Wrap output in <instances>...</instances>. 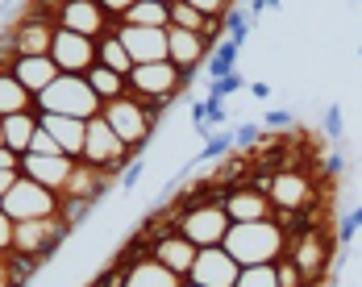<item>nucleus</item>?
Masks as SVG:
<instances>
[{
	"label": "nucleus",
	"instance_id": "45",
	"mask_svg": "<svg viewBox=\"0 0 362 287\" xmlns=\"http://www.w3.org/2000/svg\"><path fill=\"white\" fill-rule=\"evenodd\" d=\"M354 225H358V229H362V209H354Z\"/></svg>",
	"mask_w": 362,
	"mask_h": 287
},
{
	"label": "nucleus",
	"instance_id": "8",
	"mask_svg": "<svg viewBox=\"0 0 362 287\" xmlns=\"http://www.w3.org/2000/svg\"><path fill=\"white\" fill-rule=\"evenodd\" d=\"M21 175L25 180H37L50 192H67L75 175V158L71 154H21Z\"/></svg>",
	"mask_w": 362,
	"mask_h": 287
},
{
	"label": "nucleus",
	"instance_id": "40",
	"mask_svg": "<svg viewBox=\"0 0 362 287\" xmlns=\"http://www.w3.org/2000/svg\"><path fill=\"white\" fill-rule=\"evenodd\" d=\"M254 138H258V125H242V129L233 134V142H238V146H250Z\"/></svg>",
	"mask_w": 362,
	"mask_h": 287
},
{
	"label": "nucleus",
	"instance_id": "11",
	"mask_svg": "<svg viewBox=\"0 0 362 287\" xmlns=\"http://www.w3.org/2000/svg\"><path fill=\"white\" fill-rule=\"evenodd\" d=\"M129 88L138 92V96H171L175 88H180V67L167 59V63H138L134 71H129Z\"/></svg>",
	"mask_w": 362,
	"mask_h": 287
},
{
	"label": "nucleus",
	"instance_id": "16",
	"mask_svg": "<svg viewBox=\"0 0 362 287\" xmlns=\"http://www.w3.org/2000/svg\"><path fill=\"white\" fill-rule=\"evenodd\" d=\"M121 287H180V275H175L171 266H163L158 258H146V262H138V266L125 271Z\"/></svg>",
	"mask_w": 362,
	"mask_h": 287
},
{
	"label": "nucleus",
	"instance_id": "31",
	"mask_svg": "<svg viewBox=\"0 0 362 287\" xmlns=\"http://www.w3.org/2000/svg\"><path fill=\"white\" fill-rule=\"evenodd\" d=\"M25 154H63V150H59V142H54V138L42 129V121H37V134H34V142H30Z\"/></svg>",
	"mask_w": 362,
	"mask_h": 287
},
{
	"label": "nucleus",
	"instance_id": "1",
	"mask_svg": "<svg viewBox=\"0 0 362 287\" xmlns=\"http://www.w3.org/2000/svg\"><path fill=\"white\" fill-rule=\"evenodd\" d=\"M221 250H229V258H238V266H262L275 262L284 254V229L267 216V221H233Z\"/></svg>",
	"mask_w": 362,
	"mask_h": 287
},
{
	"label": "nucleus",
	"instance_id": "23",
	"mask_svg": "<svg viewBox=\"0 0 362 287\" xmlns=\"http://www.w3.org/2000/svg\"><path fill=\"white\" fill-rule=\"evenodd\" d=\"M88 83H92V92H96L100 100H117V96H125V88H129V79L109 71L105 63H96V67L88 71Z\"/></svg>",
	"mask_w": 362,
	"mask_h": 287
},
{
	"label": "nucleus",
	"instance_id": "25",
	"mask_svg": "<svg viewBox=\"0 0 362 287\" xmlns=\"http://www.w3.org/2000/svg\"><path fill=\"white\" fill-rule=\"evenodd\" d=\"M50 42H54V30H46L42 21L21 25L17 30V54H50Z\"/></svg>",
	"mask_w": 362,
	"mask_h": 287
},
{
	"label": "nucleus",
	"instance_id": "14",
	"mask_svg": "<svg viewBox=\"0 0 362 287\" xmlns=\"http://www.w3.org/2000/svg\"><path fill=\"white\" fill-rule=\"evenodd\" d=\"M42 121V129L59 142L63 154H71V158H83V138H88V121H79V117H59V112H42L37 117Z\"/></svg>",
	"mask_w": 362,
	"mask_h": 287
},
{
	"label": "nucleus",
	"instance_id": "17",
	"mask_svg": "<svg viewBox=\"0 0 362 287\" xmlns=\"http://www.w3.org/2000/svg\"><path fill=\"white\" fill-rule=\"evenodd\" d=\"M304 200H308V180H304V175H296V171L271 175V204H279V209H300Z\"/></svg>",
	"mask_w": 362,
	"mask_h": 287
},
{
	"label": "nucleus",
	"instance_id": "44",
	"mask_svg": "<svg viewBox=\"0 0 362 287\" xmlns=\"http://www.w3.org/2000/svg\"><path fill=\"white\" fill-rule=\"evenodd\" d=\"M275 4H279V0H254V8H250V13H262V8H275Z\"/></svg>",
	"mask_w": 362,
	"mask_h": 287
},
{
	"label": "nucleus",
	"instance_id": "41",
	"mask_svg": "<svg viewBox=\"0 0 362 287\" xmlns=\"http://www.w3.org/2000/svg\"><path fill=\"white\" fill-rule=\"evenodd\" d=\"M138 175H142V158H138V163H134V167L121 175V187H138Z\"/></svg>",
	"mask_w": 362,
	"mask_h": 287
},
{
	"label": "nucleus",
	"instance_id": "6",
	"mask_svg": "<svg viewBox=\"0 0 362 287\" xmlns=\"http://www.w3.org/2000/svg\"><path fill=\"white\" fill-rule=\"evenodd\" d=\"M238 275H242L238 258H229V250H221V246L196 250V262H192V271H187V279L196 287H233Z\"/></svg>",
	"mask_w": 362,
	"mask_h": 287
},
{
	"label": "nucleus",
	"instance_id": "4",
	"mask_svg": "<svg viewBox=\"0 0 362 287\" xmlns=\"http://www.w3.org/2000/svg\"><path fill=\"white\" fill-rule=\"evenodd\" d=\"M50 59L63 75H88L100 59V46H92V37L75 34V30H54V42H50Z\"/></svg>",
	"mask_w": 362,
	"mask_h": 287
},
{
	"label": "nucleus",
	"instance_id": "34",
	"mask_svg": "<svg viewBox=\"0 0 362 287\" xmlns=\"http://www.w3.org/2000/svg\"><path fill=\"white\" fill-rule=\"evenodd\" d=\"M325 129H329V138H333V142H341V105H329Z\"/></svg>",
	"mask_w": 362,
	"mask_h": 287
},
{
	"label": "nucleus",
	"instance_id": "47",
	"mask_svg": "<svg viewBox=\"0 0 362 287\" xmlns=\"http://www.w3.org/2000/svg\"><path fill=\"white\" fill-rule=\"evenodd\" d=\"M180 287H196V283H180Z\"/></svg>",
	"mask_w": 362,
	"mask_h": 287
},
{
	"label": "nucleus",
	"instance_id": "28",
	"mask_svg": "<svg viewBox=\"0 0 362 287\" xmlns=\"http://www.w3.org/2000/svg\"><path fill=\"white\" fill-rule=\"evenodd\" d=\"M171 25H175V30H196V34H200V30H209V17L196 13V8L183 4V0H171Z\"/></svg>",
	"mask_w": 362,
	"mask_h": 287
},
{
	"label": "nucleus",
	"instance_id": "43",
	"mask_svg": "<svg viewBox=\"0 0 362 287\" xmlns=\"http://www.w3.org/2000/svg\"><path fill=\"white\" fill-rule=\"evenodd\" d=\"M246 88H250V96H258V100H267V96H271V88H267V83H246Z\"/></svg>",
	"mask_w": 362,
	"mask_h": 287
},
{
	"label": "nucleus",
	"instance_id": "27",
	"mask_svg": "<svg viewBox=\"0 0 362 287\" xmlns=\"http://www.w3.org/2000/svg\"><path fill=\"white\" fill-rule=\"evenodd\" d=\"M238 50H242V37H225L217 46V54L209 59V75L213 79H225L229 71H238Z\"/></svg>",
	"mask_w": 362,
	"mask_h": 287
},
{
	"label": "nucleus",
	"instance_id": "22",
	"mask_svg": "<svg viewBox=\"0 0 362 287\" xmlns=\"http://www.w3.org/2000/svg\"><path fill=\"white\" fill-rule=\"evenodd\" d=\"M125 25H150V30H167V25H171V4H158V0H138V4L125 13Z\"/></svg>",
	"mask_w": 362,
	"mask_h": 287
},
{
	"label": "nucleus",
	"instance_id": "32",
	"mask_svg": "<svg viewBox=\"0 0 362 287\" xmlns=\"http://www.w3.org/2000/svg\"><path fill=\"white\" fill-rule=\"evenodd\" d=\"M13 238H17V221L0 209V254H13Z\"/></svg>",
	"mask_w": 362,
	"mask_h": 287
},
{
	"label": "nucleus",
	"instance_id": "13",
	"mask_svg": "<svg viewBox=\"0 0 362 287\" xmlns=\"http://www.w3.org/2000/svg\"><path fill=\"white\" fill-rule=\"evenodd\" d=\"M59 75H63V71L54 67V59H50V54H17V63H13V79H17L30 96H42Z\"/></svg>",
	"mask_w": 362,
	"mask_h": 287
},
{
	"label": "nucleus",
	"instance_id": "7",
	"mask_svg": "<svg viewBox=\"0 0 362 287\" xmlns=\"http://www.w3.org/2000/svg\"><path fill=\"white\" fill-rule=\"evenodd\" d=\"M67 233L63 216H42V221H17V238H13V254L30 258V254H50L59 246V238Z\"/></svg>",
	"mask_w": 362,
	"mask_h": 287
},
{
	"label": "nucleus",
	"instance_id": "36",
	"mask_svg": "<svg viewBox=\"0 0 362 287\" xmlns=\"http://www.w3.org/2000/svg\"><path fill=\"white\" fill-rule=\"evenodd\" d=\"M183 4H192L196 13H204V17H213V13H221V4H225V0H183Z\"/></svg>",
	"mask_w": 362,
	"mask_h": 287
},
{
	"label": "nucleus",
	"instance_id": "49",
	"mask_svg": "<svg viewBox=\"0 0 362 287\" xmlns=\"http://www.w3.org/2000/svg\"><path fill=\"white\" fill-rule=\"evenodd\" d=\"M358 54H362V46H358Z\"/></svg>",
	"mask_w": 362,
	"mask_h": 287
},
{
	"label": "nucleus",
	"instance_id": "5",
	"mask_svg": "<svg viewBox=\"0 0 362 287\" xmlns=\"http://www.w3.org/2000/svg\"><path fill=\"white\" fill-rule=\"evenodd\" d=\"M100 117H105V121L112 125V134L125 142V150H129V146H142L146 138H150V112H146L138 100H129V96L105 100Z\"/></svg>",
	"mask_w": 362,
	"mask_h": 287
},
{
	"label": "nucleus",
	"instance_id": "24",
	"mask_svg": "<svg viewBox=\"0 0 362 287\" xmlns=\"http://www.w3.org/2000/svg\"><path fill=\"white\" fill-rule=\"evenodd\" d=\"M30 105H34V96L13 79V71L0 75V117H13V112H30Z\"/></svg>",
	"mask_w": 362,
	"mask_h": 287
},
{
	"label": "nucleus",
	"instance_id": "15",
	"mask_svg": "<svg viewBox=\"0 0 362 287\" xmlns=\"http://www.w3.org/2000/svg\"><path fill=\"white\" fill-rule=\"evenodd\" d=\"M59 17H63V30H75V34H83V37L105 34V8L96 0H67L59 8Z\"/></svg>",
	"mask_w": 362,
	"mask_h": 287
},
{
	"label": "nucleus",
	"instance_id": "19",
	"mask_svg": "<svg viewBox=\"0 0 362 287\" xmlns=\"http://www.w3.org/2000/svg\"><path fill=\"white\" fill-rule=\"evenodd\" d=\"M154 258L163 262V266H171L175 275H187L192 271V262H196V246L187 242V238H163L158 246H154Z\"/></svg>",
	"mask_w": 362,
	"mask_h": 287
},
{
	"label": "nucleus",
	"instance_id": "21",
	"mask_svg": "<svg viewBox=\"0 0 362 287\" xmlns=\"http://www.w3.org/2000/svg\"><path fill=\"white\" fill-rule=\"evenodd\" d=\"M225 213H229V221H267L271 216V200L262 192H238V196H229Z\"/></svg>",
	"mask_w": 362,
	"mask_h": 287
},
{
	"label": "nucleus",
	"instance_id": "10",
	"mask_svg": "<svg viewBox=\"0 0 362 287\" xmlns=\"http://www.w3.org/2000/svg\"><path fill=\"white\" fill-rule=\"evenodd\" d=\"M121 46L129 50L134 67L138 63H167L171 59V37L167 30H150V25H121Z\"/></svg>",
	"mask_w": 362,
	"mask_h": 287
},
{
	"label": "nucleus",
	"instance_id": "30",
	"mask_svg": "<svg viewBox=\"0 0 362 287\" xmlns=\"http://www.w3.org/2000/svg\"><path fill=\"white\" fill-rule=\"evenodd\" d=\"M246 88V79H242V71H229L225 79H213V88H209V96H221V100H229L233 92H242Z\"/></svg>",
	"mask_w": 362,
	"mask_h": 287
},
{
	"label": "nucleus",
	"instance_id": "33",
	"mask_svg": "<svg viewBox=\"0 0 362 287\" xmlns=\"http://www.w3.org/2000/svg\"><path fill=\"white\" fill-rule=\"evenodd\" d=\"M229 146H238V142H233V134H217V138H209V146H204V154H200V158H221Z\"/></svg>",
	"mask_w": 362,
	"mask_h": 287
},
{
	"label": "nucleus",
	"instance_id": "9",
	"mask_svg": "<svg viewBox=\"0 0 362 287\" xmlns=\"http://www.w3.org/2000/svg\"><path fill=\"white\" fill-rule=\"evenodd\" d=\"M229 213L221 209V204H209V209H192V213L183 216V238L196 246V250H204V246H221L225 242V233H229Z\"/></svg>",
	"mask_w": 362,
	"mask_h": 287
},
{
	"label": "nucleus",
	"instance_id": "3",
	"mask_svg": "<svg viewBox=\"0 0 362 287\" xmlns=\"http://www.w3.org/2000/svg\"><path fill=\"white\" fill-rule=\"evenodd\" d=\"M0 209L13 216V221H42V216H59L63 204H59V192L42 187L37 180H17V187L0 200Z\"/></svg>",
	"mask_w": 362,
	"mask_h": 287
},
{
	"label": "nucleus",
	"instance_id": "46",
	"mask_svg": "<svg viewBox=\"0 0 362 287\" xmlns=\"http://www.w3.org/2000/svg\"><path fill=\"white\" fill-rule=\"evenodd\" d=\"M0 146H4V121H0Z\"/></svg>",
	"mask_w": 362,
	"mask_h": 287
},
{
	"label": "nucleus",
	"instance_id": "39",
	"mask_svg": "<svg viewBox=\"0 0 362 287\" xmlns=\"http://www.w3.org/2000/svg\"><path fill=\"white\" fill-rule=\"evenodd\" d=\"M0 167H17V171H21V154L8 150V146H0Z\"/></svg>",
	"mask_w": 362,
	"mask_h": 287
},
{
	"label": "nucleus",
	"instance_id": "18",
	"mask_svg": "<svg viewBox=\"0 0 362 287\" xmlns=\"http://www.w3.org/2000/svg\"><path fill=\"white\" fill-rule=\"evenodd\" d=\"M167 37H171V63H175V67H192V63L204 59V34L167 25Z\"/></svg>",
	"mask_w": 362,
	"mask_h": 287
},
{
	"label": "nucleus",
	"instance_id": "48",
	"mask_svg": "<svg viewBox=\"0 0 362 287\" xmlns=\"http://www.w3.org/2000/svg\"><path fill=\"white\" fill-rule=\"evenodd\" d=\"M158 4H171V0H158Z\"/></svg>",
	"mask_w": 362,
	"mask_h": 287
},
{
	"label": "nucleus",
	"instance_id": "12",
	"mask_svg": "<svg viewBox=\"0 0 362 287\" xmlns=\"http://www.w3.org/2000/svg\"><path fill=\"white\" fill-rule=\"evenodd\" d=\"M125 154V142L112 134V125L105 117H92L88 121V138H83V163H92V167H109Z\"/></svg>",
	"mask_w": 362,
	"mask_h": 287
},
{
	"label": "nucleus",
	"instance_id": "26",
	"mask_svg": "<svg viewBox=\"0 0 362 287\" xmlns=\"http://www.w3.org/2000/svg\"><path fill=\"white\" fill-rule=\"evenodd\" d=\"M96 63H105L109 71L125 75V79L134 71V59H129V50L121 46V37H105V42H100V59H96Z\"/></svg>",
	"mask_w": 362,
	"mask_h": 287
},
{
	"label": "nucleus",
	"instance_id": "2",
	"mask_svg": "<svg viewBox=\"0 0 362 287\" xmlns=\"http://www.w3.org/2000/svg\"><path fill=\"white\" fill-rule=\"evenodd\" d=\"M34 105L42 112H59V117H79V121H92L100 117L105 100L92 92L88 75H59L42 96H34Z\"/></svg>",
	"mask_w": 362,
	"mask_h": 287
},
{
	"label": "nucleus",
	"instance_id": "37",
	"mask_svg": "<svg viewBox=\"0 0 362 287\" xmlns=\"http://www.w3.org/2000/svg\"><path fill=\"white\" fill-rule=\"evenodd\" d=\"M96 4H100L105 13H121V17H125V13H129V8H134L138 0H96Z\"/></svg>",
	"mask_w": 362,
	"mask_h": 287
},
{
	"label": "nucleus",
	"instance_id": "20",
	"mask_svg": "<svg viewBox=\"0 0 362 287\" xmlns=\"http://www.w3.org/2000/svg\"><path fill=\"white\" fill-rule=\"evenodd\" d=\"M0 121H4V146L17 150V154H25L37 134V117L34 112H13V117H0Z\"/></svg>",
	"mask_w": 362,
	"mask_h": 287
},
{
	"label": "nucleus",
	"instance_id": "29",
	"mask_svg": "<svg viewBox=\"0 0 362 287\" xmlns=\"http://www.w3.org/2000/svg\"><path fill=\"white\" fill-rule=\"evenodd\" d=\"M233 287H279V271H275L271 262H262V266H242V275H238Z\"/></svg>",
	"mask_w": 362,
	"mask_h": 287
},
{
	"label": "nucleus",
	"instance_id": "42",
	"mask_svg": "<svg viewBox=\"0 0 362 287\" xmlns=\"http://www.w3.org/2000/svg\"><path fill=\"white\" fill-rule=\"evenodd\" d=\"M296 275H300V266H288V271H279V287H296Z\"/></svg>",
	"mask_w": 362,
	"mask_h": 287
},
{
	"label": "nucleus",
	"instance_id": "38",
	"mask_svg": "<svg viewBox=\"0 0 362 287\" xmlns=\"http://www.w3.org/2000/svg\"><path fill=\"white\" fill-rule=\"evenodd\" d=\"M262 121H267V125H275V129H279V125H291V112H288V108H275V112H267V117H262Z\"/></svg>",
	"mask_w": 362,
	"mask_h": 287
},
{
	"label": "nucleus",
	"instance_id": "35",
	"mask_svg": "<svg viewBox=\"0 0 362 287\" xmlns=\"http://www.w3.org/2000/svg\"><path fill=\"white\" fill-rule=\"evenodd\" d=\"M17 180H21V171H17V167H0V200L17 187Z\"/></svg>",
	"mask_w": 362,
	"mask_h": 287
}]
</instances>
